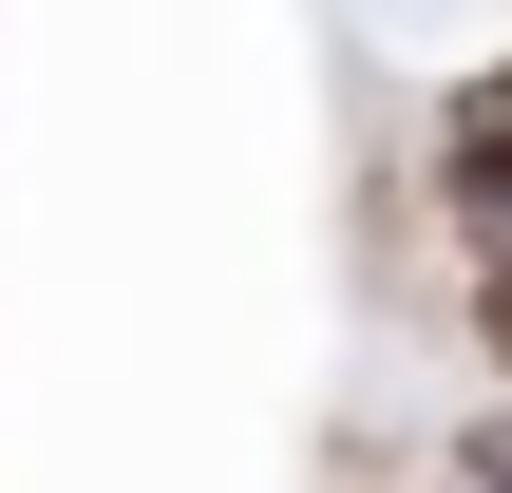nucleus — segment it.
I'll list each match as a JSON object with an SVG mask.
<instances>
[{
  "label": "nucleus",
  "instance_id": "3",
  "mask_svg": "<svg viewBox=\"0 0 512 493\" xmlns=\"http://www.w3.org/2000/svg\"><path fill=\"white\" fill-rule=\"evenodd\" d=\"M456 493H512V418H475V437H456Z\"/></svg>",
  "mask_w": 512,
  "mask_h": 493
},
{
  "label": "nucleus",
  "instance_id": "2",
  "mask_svg": "<svg viewBox=\"0 0 512 493\" xmlns=\"http://www.w3.org/2000/svg\"><path fill=\"white\" fill-rule=\"evenodd\" d=\"M456 323H475V361H494V399H512V266H475V304H456Z\"/></svg>",
  "mask_w": 512,
  "mask_h": 493
},
{
  "label": "nucleus",
  "instance_id": "1",
  "mask_svg": "<svg viewBox=\"0 0 512 493\" xmlns=\"http://www.w3.org/2000/svg\"><path fill=\"white\" fill-rule=\"evenodd\" d=\"M437 228H456L475 266H512V57L437 95Z\"/></svg>",
  "mask_w": 512,
  "mask_h": 493
}]
</instances>
